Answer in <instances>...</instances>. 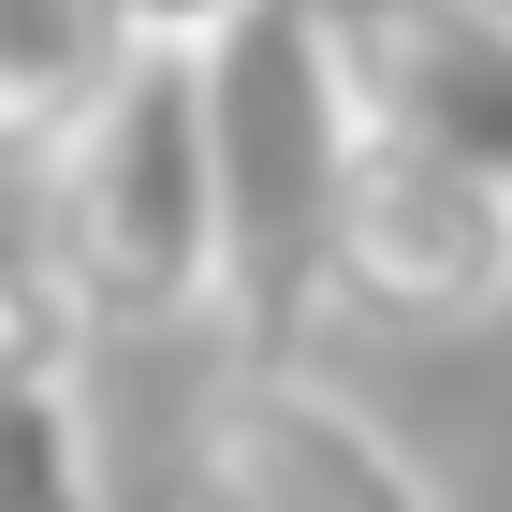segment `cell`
I'll return each instance as SVG.
<instances>
[{
  "label": "cell",
  "instance_id": "8992f818",
  "mask_svg": "<svg viewBox=\"0 0 512 512\" xmlns=\"http://www.w3.org/2000/svg\"><path fill=\"white\" fill-rule=\"evenodd\" d=\"M118 59H132L118 0H0V161H44Z\"/></svg>",
  "mask_w": 512,
  "mask_h": 512
},
{
  "label": "cell",
  "instance_id": "3957f363",
  "mask_svg": "<svg viewBox=\"0 0 512 512\" xmlns=\"http://www.w3.org/2000/svg\"><path fill=\"white\" fill-rule=\"evenodd\" d=\"M322 308L381 337H483L512 308V191L352 103V161L322 205Z\"/></svg>",
  "mask_w": 512,
  "mask_h": 512
},
{
  "label": "cell",
  "instance_id": "ba28073f",
  "mask_svg": "<svg viewBox=\"0 0 512 512\" xmlns=\"http://www.w3.org/2000/svg\"><path fill=\"white\" fill-rule=\"evenodd\" d=\"M59 366H88V308L30 235H0V381H59Z\"/></svg>",
  "mask_w": 512,
  "mask_h": 512
},
{
  "label": "cell",
  "instance_id": "9c48e42d",
  "mask_svg": "<svg viewBox=\"0 0 512 512\" xmlns=\"http://www.w3.org/2000/svg\"><path fill=\"white\" fill-rule=\"evenodd\" d=\"M118 15H132V44H220L249 0H118Z\"/></svg>",
  "mask_w": 512,
  "mask_h": 512
},
{
  "label": "cell",
  "instance_id": "277c9868",
  "mask_svg": "<svg viewBox=\"0 0 512 512\" xmlns=\"http://www.w3.org/2000/svg\"><path fill=\"white\" fill-rule=\"evenodd\" d=\"M176 512H439V469L293 352H235L191 395L176 439Z\"/></svg>",
  "mask_w": 512,
  "mask_h": 512
},
{
  "label": "cell",
  "instance_id": "6da1fadb",
  "mask_svg": "<svg viewBox=\"0 0 512 512\" xmlns=\"http://www.w3.org/2000/svg\"><path fill=\"white\" fill-rule=\"evenodd\" d=\"M30 249L88 337H176L220 308V161H205V44H132L88 118L30 161Z\"/></svg>",
  "mask_w": 512,
  "mask_h": 512
},
{
  "label": "cell",
  "instance_id": "52a82bcc",
  "mask_svg": "<svg viewBox=\"0 0 512 512\" xmlns=\"http://www.w3.org/2000/svg\"><path fill=\"white\" fill-rule=\"evenodd\" d=\"M0 512H118V498H103V410H88V366H59V381H0Z\"/></svg>",
  "mask_w": 512,
  "mask_h": 512
},
{
  "label": "cell",
  "instance_id": "5b68a950",
  "mask_svg": "<svg viewBox=\"0 0 512 512\" xmlns=\"http://www.w3.org/2000/svg\"><path fill=\"white\" fill-rule=\"evenodd\" d=\"M322 44L366 118L512 191V0H322Z\"/></svg>",
  "mask_w": 512,
  "mask_h": 512
},
{
  "label": "cell",
  "instance_id": "7a4b0ae2",
  "mask_svg": "<svg viewBox=\"0 0 512 512\" xmlns=\"http://www.w3.org/2000/svg\"><path fill=\"white\" fill-rule=\"evenodd\" d=\"M205 161H220V308L235 352H293L322 308V205L352 161V74L322 0H249L205 44Z\"/></svg>",
  "mask_w": 512,
  "mask_h": 512
}]
</instances>
